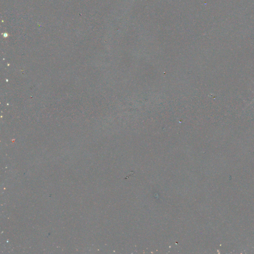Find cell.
I'll use <instances>...</instances> for the list:
<instances>
[{"label":"cell","mask_w":254,"mask_h":254,"mask_svg":"<svg viewBox=\"0 0 254 254\" xmlns=\"http://www.w3.org/2000/svg\"></svg>","instance_id":"1"}]
</instances>
